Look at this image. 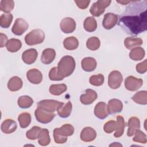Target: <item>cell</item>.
I'll return each instance as SVG.
<instances>
[{
    "mask_svg": "<svg viewBox=\"0 0 147 147\" xmlns=\"http://www.w3.org/2000/svg\"><path fill=\"white\" fill-rule=\"evenodd\" d=\"M21 41L17 38H11L8 40L6 44V48L9 52H16L21 48Z\"/></svg>",
    "mask_w": 147,
    "mask_h": 147,
    "instance_id": "32",
    "label": "cell"
},
{
    "mask_svg": "<svg viewBox=\"0 0 147 147\" xmlns=\"http://www.w3.org/2000/svg\"><path fill=\"white\" fill-rule=\"evenodd\" d=\"M38 53L36 49L30 48L25 51L22 54V60L26 64L30 65L34 63L37 57Z\"/></svg>",
    "mask_w": 147,
    "mask_h": 147,
    "instance_id": "14",
    "label": "cell"
},
{
    "mask_svg": "<svg viewBox=\"0 0 147 147\" xmlns=\"http://www.w3.org/2000/svg\"><path fill=\"white\" fill-rule=\"evenodd\" d=\"M94 112L95 115L100 119H103L109 115L107 105L103 102H100L95 105Z\"/></svg>",
    "mask_w": 147,
    "mask_h": 147,
    "instance_id": "18",
    "label": "cell"
},
{
    "mask_svg": "<svg viewBox=\"0 0 147 147\" xmlns=\"http://www.w3.org/2000/svg\"><path fill=\"white\" fill-rule=\"evenodd\" d=\"M57 74L63 80L64 78L70 76L75 70V61L71 56H63L57 64Z\"/></svg>",
    "mask_w": 147,
    "mask_h": 147,
    "instance_id": "2",
    "label": "cell"
},
{
    "mask_svg": "<svg viewBox=\"0 0 147 147\" xmlns=\"http://www.w3.org/2000/svg\"><path fill=\"white\" fill-rule=\"evenodd\" d=\"M105 78L102 74L92 75L89 79L90 83L95 86H100L104 83Z\"/></svg>",
    "mask_w": 147,
    "mask_h": 147,
    "instance_id": "39",
    "label": "cell"
},
{
    "mask_svg": "<svg viewBox=\"0 0 147 147\" xmlns=\"http://www.w3.org/2000/svg\"><path fill=\"white\" fill-rule=\"evenodd\" d=\"M100 42L96 37H91L89 38L86 42L87 48L91 51H96L100 47Z\"/></svg>",
    "mask_w": 147,
    "mask_h": 147,
    "instance_id": "37",
    "label": "cell"
},
{
    "mask_svg": "<svg viewBox=\"0 0 147 147\" xmlns=\"http://www.w3.org/2000/svg\"><path fill=\"white\" fill-rule=\"evenodd\" d=\"M96 137V131L91 127H86L80 133V139L84 142H91Z\"/></svg>",
    "mask_w": 147,
    "mask_h": 147,
    "instance_id": "17",
    "label": "cell"
},
{
    "mask_svg": "<svg viewBox=\"0 0 147 147\" xmlns=\"http://www.w3.org/2000/svg\"><path fill=\"white\" fill-rule=\"evenodd\" d=\"M14 2L12 0H2L0 2V9L5 13H9L13 10Z\"/></svg>",
    "mask_w": 147,
    "mask_h": 147,
    "instance_id": "38",
    "label": "cell"
},
{
    "mask_svg": "<svg viewBox=\"0 0 147 147\" xmlns=\"http://www.w3.org/2000/svg\"><path fill=\"white\" fill-rule=\"evenodd\" d=\"M97 63L96 60L91 57L84 58L81 62L82 69L87 72L93 71L96 67Z\"/></svg>",
    "mask_w": 147,
    "mask_h": 147,
    "instance_id": "22",
    "label": "cell"
},
{
    "mask_svg": "<svg viewBox=\"0 0 147 147\" xmlns=\"http://www.w3.org/2000/svg\"><path fill=\"white\" fill-rule=\"evenodd\" d=\"M23 85V82L20 78L15 76L10 79L7 83V88L11 91L20 90Z\"/></svg>",
    "mask_w": 147,
    "mask_h": 147,
    "instance_id": "23",
    "label": "cell"
},
{
    "mask_svg": "<svg viewBox=\"0 0 147 147\" xmlns=\"http://www.w3.org/2000/svg\"><path fill=\"white\" fill-rule=\"evenodd\" d=\"M49 79L53 81H60L62 79L57 74V68L55 67H53L49 72Z\"/></svg>",
    "mask_w": 147,
    "mask_h": 147,
    "instance_id": "43",
    "label": "cell"
},
{
    "mask_svg": "<svg viewBox=\"0 0 147 147\" xmlns=\"http://www.w3.org/2000/svg\"><path fill=\"white\" fill-rule=\"evenodd\" d=\"M64 47L69 51L75 50L79 46V41L74 36H71L65 38L63 41Z\"/></svg>",
    "mask_w": 147,
    "mask_h": 147,
    "instance_id": "27",
    "label": "cell"
},
{
    "mask_svg": "<svg viewBox=\"0 0 147 147\" xmlns=\"http://www.w3.org/2000/svg\"><path fill=\"white\" fill-rule=\"evenodd\" d=\"M44 39L45 33L43 30L40 29L32 30L25 37V43L29 46L41 44Z\"/></svg>",
    "mask_w": 147,
    "mask_h": 147,
    "instance_id": "4",
    "label": "cell"
},
{
    "mask_svg": "<svg viewBox=\"0 0 147 147\" xmlns=\"http://www.w3.org/2000/svg\"><path fill=\"white\" fill-rule=\"evenodd\" d=\"M64 104L63 102H59L56 100L53 99H44L40 100L37 103V106L45 110L54 113Z\"/></svg>",
    "mask_w": 147,
    "mask_h": 147,
    "instance_id": "7",
    "label": "cell"
},
{
    "mask_svg": "<svg viewBox=\"0 0 147 147\" xmlns=\"http://www.w3.org/2000/svg\"><path fill=\"white\" fill-rule=\"evenodd\" d=\"M127 136L131 137L134 134V133L137 130L140 129V121L139 118L136 117H130L127 122Z\"/></svg>",
    "mask_w": 147,
    "mask_h": 147,
    "instance_id": "19",
    "label": "cell"
},
{
    "mask_svg": "<svg viewBox=\"0 0 147 147\" xmlns=\"http://www.w3.org/2000/svg\"><path fill=\"white\" fill-rule=\"evenodd\" d=\"M17 127V123L15 121L11 119H6L2 123L1 129L5 134H11L16 131Z\"/></svg>",
    "mask_w": 147,
    "mask_h": 147,
    "instance_id": "21",
    "label": "cell"
},
{
    "mask_svg": "<svg viewBox=\"0 0 147 147\" xmlns=\"http://www.w3.org/2000/svg\"><path fill=\"white\" fill-rule=\"evenodd\" d=\"M116 122L117 123V128L114 134V136L116 138H118L121 137L123 134L125 127V122L123 117L121 115H118L117 117Z\"/></svg>",
    "mask_w": 147,
    "mask_h": 147,
    "instance_id": "33",
    "label": "cell"
},
{
    "mask_svg": "<svg viewBox=\"0 0 147 147\" xmlns=\"http://www.w3.org/2000/svg\"><path fill=\"white\" fill-rule=\"evenodd\" d=\"M60 27L64 33H72L76 29L75 21L71 17L64 18L60 22Z\"/></svg>",
    "mask_w": 147,
    "mask_h": 147,
    "instance_id": "11",
    "label": "cell"
},
{
    "mask_svg": "<svg viewBox=\"0 0 147 147\" xmlns=\"http://www.w3.org/2000/svg\"><path fill=\"white\" fill-rule=\"evenodd\" d=\"M111 2V1L106 0H99L94 2L90 7V13L95 16L99 17L102 15L105 10V9L108 7Z\"/></svg>",
    "mask_w": 147,
    "mask_h": 147,
    "instance_id": "6",
    "label": "cell"
},
{
    "mask_svg": "<svg viewBox=\"0 0 147 147\" xmlns=\"http://www.w3.org/2000/svg\"><path fill=\"white\" fill-rule=\"evenodd\" d=\"M29 27L28 23L23 18H17L11 28V32L17 36L22 35Z\"/></svg>",
    "mask_w": 147,
    "mask_h": 147,
    "instance_id": "10",
    "label": "cell"
},
{
    "mask_svg": "<svg viewBox=\"0 0 147 147\" xmlns=\"http://www.w3.org/2000/svg\"><path fill=\"white\" fill-rule=\"evenodd\" d=\"M83 27L88 32H94L97 28V22L93 17H88L84 21Z\"/></svg>",
    "mask_w": 147,
    "mask_h": 147,
    "instance_id": "30",
    "label": "cell"
},
{
    "mask_svg": "<svg viewBox=\"0 0 147 147\" xmlns=\"http://www.w3.org/2000/svg\"><path fill=\"white\" fill-rule=\"evenodd\" d=\"M85 94H82L80 96V102L85 105H88L92 103L98 97L97 93L92 89H87Z\"/></svg>",
    "mask_w": 147,
    "mask_h": 147,
    "instance_id": "13",
    "label": "cell"
},
{
    "mask_svg": "<svg viewBox=\"0 0 147 147\" xmlns=\"http://www.w3.org/2000/svg\"><path fill=\"white\" fill-rule=\"evenodd\" d=\"M67 90V86L66 84H52L49 87V91L53 95H60L65 92Z\"/></svg>",
    "mask_w": 147,
    "mask_h": 147,
    "instance_id": "31",
    "label": "cell"
},
{
    "mask_svg": "<svg viewBox=\"0 0 147 147\" xmlns=\"http://www.w3.org/2000/svg\"><path fill=\"white\" fill-rule=\"evenodd\" d=\"M72 105L70 101H68L65 104H63L57 110V114L61 118L68 117L72 111Z\"/></svg>",
    "mask_w": 147,
    "mask_h": 147,
    "instance_id": "26",
    "label": "cell"
},
{
    "mask_svg": "<svg viewBox=\"0 0 147 147\" xmlns=\"http://www.w3.org/2000/svg\"><path fill=\"white\" fill-rule=\"evenodd\" d=\"M74 133V127L71 124H64L61 127L53 130L54 141L56 144H64L67 141V137L72 136Z\"/></svg>",
    "mask_w": 147,
    "mask_h": 147,
    "instance_id": "3",
    "label": "cell"
},
{
    "mask_svg": "<svg viewBox=\"0 0 147 147\" xmlns=\"http://www.w3.org/2000/svg\"><path fill=\"white\" fill-rule=\"evenodd\" d=\"M131 99L136 103L145 105L147 104V92L145 90L137 92L132 97Z\"/></svg>",
    "mask_w": 147,
    "mask_h": 147,
    "instance_id": "29",
    "label": "cell"
},
{
    "mask_svg": "<svg viewBox=\"0 0 147 147\" xmlns=\"http://www.w3.org/2000/svg\"><path fill=\"white\" fill-rule=\"evenodd\" d=\"M56 57V52L52 48L45 49L41 56V62L46 65L49 64L53 62Z\"/></svg>",
    "mask_w": 147,
    "mask_h": 147,
    "instance_id": "20",
    "label": "cell"
},
{
    "mask_svg": "<svg viewBox=\"0 0 147 147\" xmlns=\"http://www.w3.org/2000/svg\"><path fill=\"white\" fill-rule=\"evenodd\" d=\"M117 2L118 3H121L122 5H127V4H129V3H130L131 1H117Z\"/></svg>",
    "mask_w": 147,
    "mask_h": 147,
    "instance_id": "47",
    "label": "cell"
},
{
    "mask_svg": "<svg viewBox=\"0 0 147 147\" xmlns=\"http://www.w3.org/2000/svg\"><path fill=\"white\" fill-rule=\"evenodd\" d=\"M107 109L109 114H114L122 111L123 104L122 102L118 99H111L108 102Z\"/></svg>",
    "mask_w": 147,
    "mask_h": 147,
    "instance_id": "16",
    "label": "cell"
},
{
    "mask_svg": "<svg viewBox=\"0 0 147 147\" xmlns=\"http://www.w3.org/2000/svg\"><path fill=\"white\" fill-rule=\"evenodd\" d=\"M117 128V122L114 120H110L105 123L103 126V130L106 133H111L116 130Z\"/></svg>",
    "mask_w": 147,
    "mask_h": 147,
    "instance_id": "42",
    "label": "cell"
},
{
    "mask_svg": "<svg viewBox=\"0 0 147 147\" xmlns=\"http://www.w3.org/2000/svg\"><path fill=\"white\" fill-rule=\"evenodd\" d=\"M0 47L3 48L5 46H6V44L8 42V38L6 34L1 33H0Z\"/></svg>",
    "mask_w": 147,
    "mask_h": 147,
    "instance_id": "46",
    "label": "cell"
},
{
    "mask_svg": "<svg viewBox=\"0 0 147 147\" xmlns=\"http://www.w3.org/2000/svg\"><path fill=\"white\" fill-rule=\"evenodd\" d=\"M38 142L41 146H47L51 142L49 131L47 129H41L38 136Z\"/></svg>",
    "mask_w": 147,
    "mask_h": 147,
    "instance_id": "25",
    "label": "cell"
},
{
    "mask_svg": "<svg viewBox=\"0 0 147 147\" xmlns=\"http://www.w3.org/2000/svg\"><path fill=\"white\" fill-rule=\"evenodd\" d=\"M118 20V18L117 14L107 13L104 16L102 22L103 26L106 29H111L117 24Z\"/></svg>",
    "mask_w": 147,
    "mask_h": 147,
    "instance_id": "12",
    "label": "cell"
},
{
    "mask_svg": "<svg viewBox=\"0 0 147 147\" xmlns=\"http://www.w3.org/2000/svg\"><path fill=\"white\" fill-rule=\"evenodd\" d=\"M110 146H122V145H121V144H119V143H118V142H115V143H113L112 144H111V145H110Z\"/></svg>",
    "mask_w": 147,
    "mask_h": 147,
    "instance_id": "48",
    "label": "cell"
},
{
    "mask_svg": "<svg viewBox=\"0 0 147 147\" xmlns=\"http://www.w3.org/2000/svg\"><path fill=\"white\" fill-rule=\"evenodd\" d=\"M13 15L9 13H3L0 17V25L3 28H8L13 21Z\"/></svg>",
    "mask_w": 147,
    "mask_h": 147,
    "instance_id": "36",
    "label": "cell"
},
{
    "mask_svg": "<svg viewBox=\"0 0 147 147\" xmlns=\"http://www.w3.org/2000/svg\"><path fill=\"white\" fill-rule=\"evenodd\" d=\"M145 52L144 49L140 47H136L133 48L129 53L130 58L134 61H138L142 60L145 57Z\"/></svg>",
    "mask_w": 147,
    "mask_h": 147,
    "instance_id": "28",
    "label": "cell"
},
{
    "mask_svg": "<svg viewBox=\"0 0 147 147\" xmlns=\"http://www.w3.org/2000/svg\"><path fill=\"white\" fill-rule=\"evenodd\" d=\"M123 81L121 73L118 71H111L108 76V84L112 89H117L121 86Z\"/></svg>",
    "mask_w": 147,
    "mask_h": 147,
    "instance_id": "8",
    "label": "cell"
},
{
    "mask_svg": "<svg viewBox=\"0 0 147 147\" xmlns=\"http://www.w3.org/2000/svg\"><path fill=\"white\" fill-rule=\"evenodd\" d=\"M41 128L39 126H34L32 127L29 130L26 131V137L30 140H35L38 138V136L40 131L41 130Z\"/></svg>",
    "mask_w": 147,
    "mask_h": 147,
    "instance_id": "40",
    "label": "cell"
},
{
    "mask_svg": "<svg viewBox=\"0 0 147 147\" xmlns=\"http://www.w3.org/2000/svg\"><path fill=\"white\" fill-rule=\"evenodd\" d=\"M34 115L37 121L43 124H47L51 122L56 115L54 113L48 111L38 107L36 109Z\"/></svg>",
    "mask_w": 147,
    "mask_h": 147,
    "instance_id": "5",
    "label": "cell"
},
{
    "mask_svg": "<svg viewBox=\"0 0 147 147\" xmlns=\"http://www.w3.org/2000/svg\"><path fill=\"white\" fill-rule=\"evenodd\" d=\"M17 103L20 107L22 109H28L32 105L33 103V100L29 96L23 95L18 98Z\"/></svg>",
    "mask_w": 147,
    "mask_h": 147,
    "instance_id": "34",
    "label": "cell"
},
{
    "mask_svg": "<svg viewBox=\"0 0 147 147\" xmlns=\"http://www.w3.org/2000/svg\"><path fill=\"white\" fill-rule=\"evenodd\" d=\"M136 69L137 72L141 74L145 73L147 70V60L145 59L144 61L137 64L136 65Z\"/></svg>",
    "mask_w": 147,
    "mask_h": 147,
    "instance_id": "44",
    "label": "cell"
},
{
    "mask_svg": "<svg viewBox=\"0 0 147 147\" xmlns=\"http://www.w3.org/2000/svg\"><path fill=\"white\" fill-rule=\"evenodd\" d=\"M134 137L133 138V141L134 142L146 144L147 141L146 135L140 129L137 130L134 133Z\"/></svg>",
    "mask_w": 147,
    "mask_h": 147,
    "instance_id": "41",
    "label": "cell"
},
{
    "mask_svg": "<svg viewBox=\"0 0 147 147\" xmlns=\"http://www.w3.org/2000/svg\"><path fill=\"white\" fill-rule=\"evenodd\" d=\"M142 84V79L137 78L133 76H129L125 80V87L127 90L130 91L138 90Z\"/></svg>",
    "mask_w": 147,
    "mask_h": 147,
    "instance_id": "9",
    "label": "cell"
},
{
    "mask_svg": "<svg viewBox=\"0 0 147 147\" xmlns=\"http://www.w3.org/2000/svg\"><path fill=\"white\" fill-rule=\"evenodd\" d=\"M27 79L32 84H40L42 80V73L36 68L29 69L26 73Z\"/></svg>",
    "mask_w": 147,
    "mask_h": 147,
    "instance_id": "15",
    "label": "cell"
},
{
    "mask_svg": "<svg viewBox=\"0 0 147 147\" xmlns=\"http://www.w3.org/2000/svg\"><path fill=\"white\" fill-rule=\"evenodd\" d=\"M18 121H19L20 126L21 128H26L31 122V115L27 112L22 113L19 115Z\"/></svg>",
    "mask_w": 147,
    "mask_h": 147,
    "instance_id": "35",
    "label": "cell"
},
{
    "mask_svg": "<svg viewBox=\"0 0 147 147\" xmlns=\"http://www.w3.org/2000/svg\"><path fill=\"white\" fill-rule=\"evenodd\" d=\"M118 25L127 34L137 36L147 30V1H131L119 16Z\"/></svg>",
    "mask_w": 147,
    "mask_h": 147,
    "instance_id": "1",
    "label": "cell"
},
{
    "mask_svg": "<svg viewBox=\"0 0 147 147\" xmlns=\"http://www.w3.org/2000/svg\"><path fill=\"white\" fill-rule=\"evenodd\" d=\"M75 2L76 4V6L81 9H86L88 5L90 3V1H75Z\"/></svg>",
    "mask_w": 147,
    "mask_h": 147,
    "instance_id": "45",
    "label": "cell"
},
{
    "mask_svg": "<svg viewBox=\"0 0 147 147\" xmlns=\"http://www.w3.org/2000/svg\"><path fill=\"white\" fill-rule=\"evenodd\" d=\"M143 41L141 38L129 37H127L124 40V45L128 49H132L134 48L138 47L141 45Z\"/></svg>",
    "mask_w": 147,
    "mask_h": 147,
    "instance_id": "24",
    "label": "cell"
}]
</instances>
